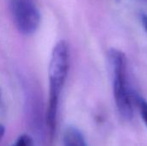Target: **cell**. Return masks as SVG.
<instances>
[{
  "label": "cell",
  "mask_w": 147,
  "mask_h": 146,
  "mask_svg": "<svg viewBox=\"0 0 147 146\" xmlns=\"http://www.w3.org/2000/svg\"><path fill=\"white\" fill-rule=\"evenodd\" d=\"M70 65V49L66 41H59L53 49L49 64V102L46 113V121L50 133L56 129L59 95L67 77Z\"/></svg>",
  "instance_id": "cell-1"
},
{
  "label": "cell",
  "mask_w": 147,
  "mask_h": 146,
  "mask_svg": "<svg viewBox=\"0 0 147 146\" xmlns=\"http://www.w3.org/2000/svg\"><path fill=\"white\" fill-rule=\"evenodd\" d=\"M109 59L114 71V97L121 116L130 120L134 117L133 95L127 83V61L125 53L116 48L109 51Z\"/></svg>",
  "instance_id": "cell-2"
},
{
  "label": "cell",
  "mask_w": 147,
  "mask_h": 146,
  "mask_svg": "<svg viewBox=\"0 0 147 146\" xmlns=\"http://www.w3.org/2000/svg\"><path fill=\"white\" fill-rule=\"evenodd\" d=\"M9 7L14 23L20 33L29 35L37 30L40 13L34 0H10Z\"/></svg>",
  "instance_id": "cell-3"
},
{
  "label": "cell",
  "mask_w": 147,
  "mask_h": 146,
  "mask_svg": "<svg viewBox=\"0 0 147 146\" xmlns=\"http://www.w3.org/2000/svg\"><path fill=\"white\" fill-rule=\"evenodd\" d=\"M64 146H87L82 133L74 126L68 127L64 133Z\"/></svg>",
  "instance_id": "cell-4"
},
{
  "label": "cell",
  "mask_w": 147,
  "mask_h": 146,
  "mask_svg": "<svg viewBox=\"0 0 147 146\" xmlns=\"http://www.w3.org/2000/svg\"><path fill=\"white\" fill-rule=\"evenodd\" d=\"M135 102L138 105L142 120L147 127V102L142 97H140V96H135Z\"/></svg>",
  "instance_id": "cell-5"
},
{
  "label": "cell",
  "mask_w": 147,
  "mask_h": 146,
  "mask_svg": "<svg viewBox=\"0 0 147 146\" xmlns=\"http://www.w3.org/2000/svg\"><path fill=\"white\" fill-rule=\"evenodd\" d=\"M12 146H34L32 139L26 134L20 136Z\"/></svg>",
  "instance_id": "cell-6"
},
{
  "label": "cell",
  "mask_w": 147,
  "mask_h": 146,
  "mask_svg": "<svg viewBox=\"0 0 147 146\" xmlns=\"http://www.w3.org/2000/svg\"><path fill=\"white\" fill-rule=\"evenodd\" d=\"M141 22H142V25L145 28V30L146 31L147 33V15L146 14H142L141 15Z\"/></svg>",
  "instance_id": "cell-7"
},
{
  "label": "cell",
  "mask_w": 147,
  "mask_h": 146,
  "mask_svg": "<svg viewBox=\"0 0 147 146\" xmlns=\"http://www.w3.org/2000/svg\"><path fill=\"white\" fill-rule=\"evenodd\" d=\"M3 134H4V127H3V125H1V124H0V140L2 139V138H3Z\"/></svg>",
  "instance_id": "cell-8"
},
{
  "label": "cell",
  "mask_w": 147,
  "mask_h": 146,
  "mask_svg": "<svg viewBox=\"0 0 147 146\" xmlns=\"http://www.w3.org/2000/svg\"><path fill=\"white\" fill-rule=\"evenodd\" d=\"M137 2L142 3H147V0H136Z\"/></svg>",
  "instance_id": "cell-9"
},
{
  "label": "cell",
  "mask_w": 147,
  "mask_h": 146,
  "mask_svg": "<svg viewBox=\"0 0 147 146\" xmlns=\"http://www.w3.org/2000/svg\"><path fill=\"white\" fill-rule=\"evenodd\" d=\"M2 105V92H1V89H0V106Z\"/></svg>",
  "instance_id": "cell-10"
}]
</instances>
